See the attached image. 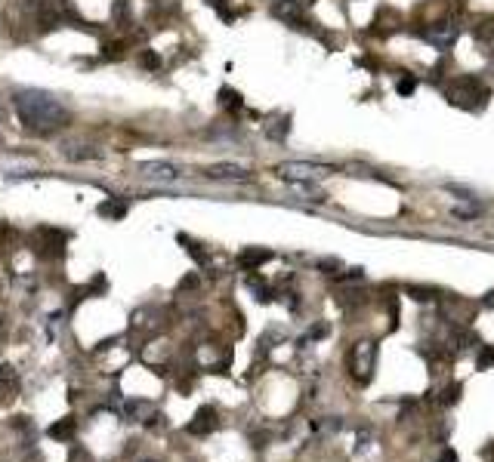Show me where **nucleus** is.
<instances>
[{
    "mask_svg": "<svg viewBox=\"0 0 494 462\" xmlns=\"http://www.w3.org/2000/svg\"><path fill=\"white\" fill-rule=\"evenodd\" d=\"M16 114L28 133H56L68 123V111L44 90H22L16 92Z\"/></svg>",
    "mask_w": 494,
    "mask_h": 462,
    "instance_id": "1",
    "label": "nucleus"
},
{
    "mask_svg": "<svg viewBox=\"0 0 494 462\" xmlns=\"http://www.w3.org/2000/svg\"><path fill=\"white\" fill-rule=\"evenodd\" d=\"M445 96H448V102L451 105H457V108H464V111H479L485 102H488V87H485L479 77H454L451 83L445 87Z\"/></svg>",
    "mask_w": 494,
    "mask_h": 462,
    "instance_id": "2",
    "label": "nucleus"
},
{
    "mask_svg": "<svg viewBox=\"0 0 494 462\" xmlns=\"http://www.w3.org/2000/svg\"><path fill=\"white\" fill-rule=\"evenodd\" d=\"M374 367H377V345L368 342V339L355 342V345L349 348V373H352V379L361 382V385H368Z\"/></svg>",
    "mask_w": 494,
    "mask_h": 462,
    "instance_id": "3",
    "label": "nucleus"
},
{
    "mask_svg": "<svg viewBox=\"0 0 494 462\" xmlns=\"http://www.w3.org/2000/svg\"><path fill=\"white\" fill-rule=\"evenodd\" d=\"M331 173V167L325 163H312V161H287L275 167V176L285 182H315L319 176Z\"/></svg>",
    "mask_w": 494,
    "mask_h": 462,
    "instance_id": "4",
    "label": "nucleus"
},
{
    "mask_svg": "<svg viewBox=\"0 0 494 462\" xmlns=\"http://www.w3.org/2000/svg\"><path fill=\"white\" fill-rule=\"evenodd\" d=\"M457 34H460V28H457V22L454 19H442V22H433L430 28H424L420 31V37H424L430 46H436V50H451L454 41H457Z\"/></svg>",
    "mask_w": 494,
    "mask_h": 462,
    "instance_id": "5",
    "label": "nucleus"
},
{
    "mask_svg": "<svg viewBox=\"0 0 494 462\" xmlns=\"http://www.w3.org/2000/svg\"><path fill=\"white\" fill-rule=\"evenodd\" d=\"M272 16L281 19V22L294 25V28H303V0H275L272 3Z\"/></svg>",
    "mask_w": 494,
    "mask_h": 462,
    "instance_id": "6",
    "label": "nucleus"
},
{
    "mask_svg": "<svg viewBox=\"0 0 494 462\" xmlns=\"http://www.w3.org/2000/svg\"><path fill=\"white\" fill-rule=\"evenodd\" d=\"M207 176L210 179H232V182L250 179V173L241 163H213V167H207Z\"/></svg>",
    "mask_w": 494,
    "mask_h": 462,
    "instance_id": "7",
    "label": "nucleus"
},
{
    "mask_svg": "<svg viewBox=\"0 0 494 462\" xmlns=\"http://www.w3.org/2000/svg\"><path fill=\"white\" fill-rule=\"evenodd\" d=\"M216 428V410L213 407H201V410L195 413V419L189 422V434H198V438H201V434H210Z\"/></svg>",
    "mask_w": 494,
    "mask_h": 462,
    "instance_id": "8",
    "label": "nucleus"
},
{
    "mask_svg": "<svg viewBox=\"0 0 494 462\" xmlns=\"http://www.w3.org/2000/svg\"><path fill=\"white\" fill-rule=\"evenodd\" d=\"M19 392V376L12 367H0V404H6V401H12Z\"/></svg>",
    "mask_w": 494,
    "mask_h": 462,
    "instance_id": "9",
    "label": "nucleus"
},
{
    "mask_svg": "<svg viewBox=\"0 0 494 462\" xmlns=\"http://www.w3.org/2000/svg\"><path fill=\"white\" fill-rule=\"evenodd\" d=\"M272 259V253L269 250H256V247H247V250H241V256H238V265L245 268V272H256V268L263 265V262H269Z\"/></svg>",
    "mask_w": 494,
    "mask_h": 462,
    "instance_id": "10",
    "label": "nucleus"
},
{
    "mask_svg": "<svg viewBox=\"0 0 494 462\" xmlns=\"http://www.w3.org/2000/svg\"><path fill=\"white\" fill-rule=\"evenodd\" d=\"M142 173L149 176V179H161V182H170L180 176V170L173 167V163H142Z\"/></svg>",
    "mask_w": 494,
    "mask_h": 462,
    "instance_id": "11",
    "label": "nucleus"
},
{
    "mask_svg": "<svg viewBox=\"0 0 494 462\" xmlns=\"http://www.w3.org/2000/svg\"><path fill=\"white\" fill-rule=\"evenodd\" d=\"M287 133H291V117H287V114L272 117V123L266 127V136L272 139V142H285Z\"/></svg>",
    "mask_w": 494,
    "mask_h": 462,
    "instance_id": "12",
    "label": "nucleus"
},
{
    "mask_svg": "<svg viewBox=\"0 0 494 462\" xmlns=\"http://www.w3.org/2000/svg\"><path fill=\"white\" fill-rule=\"evenodd\" d=\"M220 105H222L226 111H241V105H245V102H241V92H238V90L222 87V90H220Z\"/></svg>",
    "mask_w": 494,
    "mask_h": 462,
    "instance_id": "13",
    "label": "nucleus"
},
{
    "mask_svg": "<svg viewBox=\"0 0 494 462\" xmlns=\"http://www.w3.org/2000/svg\"><path fill=\"white\" fill-rule=\"evenodd\" d=\"M247 287L254 290L256 299H260V302H269V299H272V290H269L266 283H263V277H260V274H250V277H247Z\"/></svg>",
    "mask_w": 494,
    "mask_h": 462,
    "instance_id": "14",
    "label": "nucleus"
},
{
    "mask_svg": "<svg viewBox=\"0 0 494 462\" xmlns=\"http://www.w3.org/2000/svg\"><path fill=\"white\" fill-rule=\"evenodd\" d=\"M99 213L111 216V219H121V216L127 213V203H124V201H105L102 207H99Z\"/></svg>",
    "mask_w": 494,
    "mask_h": 462,
    "instance_id": "15",
    "label": "nucleus"
},
{
    "mask_svg": "<svg viewBox=\"0 0 494 462\" xmlns=\"http://www.w3.org/2000/svg\"><path fill=\"white\" fill-rule=\"evenodd\" d=\"M71 434H75V419H62L59 425L50 428V438H56V441H65V438H71Z\"/></svg>",
    "mask_w": 494,
    "mask_h": 462,
    "instance_id": "16",
    "label": "nucleus"
},
{
    "mask_svg": "<svg viewBox=\"0 0 494 462\" xmlns=\"http://www.w3.org/2000/svg\"><path fill=\"white\" fill-rule=\"evenodd\" d=\"M476 367H479V370H488V367H494V345H482V348H479Z\"/></svg>",
    "mask_w": 494,
    "mask_h": 462,
    "instance_id": "17",
    "label": "nucleus"
},
{
    "mask_svg": "<svg viewBox=\"0 0 494 462\" xmlns=\"http://www.w3.org/2000/svg\"><path fill=\"white\" fill-rule=\"evenodd\" d=\"M414 90H417V81H414L411 74H401L399 83H395V92H399V96H411Z\"/></svg>",
    "mask_w": 494,
    "mask_h": 462,
    "instance_id": "18",
    "label": "nucleus"
},
{
    "mask_svg": "<svg viewBox=\"0 0 494 462\" xmlns=\"http://www.w3.org/2000/svg\"><path fill=\"white\" fill-rule=\"evenodd\" d=\"M408 293H411L417 302H433L436 299V290H424V287H408Z\"/></svg>",
    "mask_w": 494,
    "mask_h": 462,
    "instance_id": "19",
    "label": "nucleus"
},
{
    "mask_svg": "<svg viewBox=\"0 0 494 462\" xmlns=\"http://www.w3.org/2000/svg\"><path fill=\"white\" fill-rule=\"evenodd\" d=\"M457 401H460V382H451L442 394V404H457Z\"/></svg>",
    "mask_w": 494,
    "mask_h": 462,
    "instance_id": "20",
    "label": "nucleus"
},
{
    "mask_svg": "<svg viewBox=\"0 0 494 462\" xmlns=\"http://www.w3.org/2000/svg\"><path fill=\"white\" fill-rule=\"evenodd\" d=\"M319 268H321L325 274H337V268H343V262H340V259H321Z\"/></svg>",
    "mask_w": 494,
    "mask_h": 462,
    "instance_id": "21",
    "label": "nucleus"
},
{
    "mask_svg": "<svg viewBox=\"0 0 494 462\" xmlns=\"http://www.w3.org/2000/svg\"><path fill=\"white\" fill-rule=\"evenodd\" d=\"M142 65H146V68H158V65H161V59H158L155 52H146V56H142Z\"/></svg>",
    "mask_w": 494,
    "mask_h": 462,
    "instance_id": "22",
    "label": "nucleus"
},
{
    "mask_svg": "<svg viewBox=\"0 0 494 462\" xmlns=\"http://www.w3.org/2000/svg\"><path fill=\"white\" fill-rule=\"evenodd\" d=\"M439 462H457V453H454V450H445L442 456H439Z\"/></svg>",
    "mask_w": 494,
    "mask_h": 462,
    "instance_id": "23",
    "label": "nucleus"
},
{
    "mask_svg": "<svg viewBox=\"0 0 494 462\" xmlns=\"http://www.w3.org/2000/svg\"><path fill=\"white\" fill-rule=\"evenodd\" d=\"M482 305H485V308H494V290L488 293V299H482Z\"/></svg>",
    "mask_w": 494,
    "mask_h": 462,
    "instance_id": "24",
    "label": "nucleus"
}]
</instances>
